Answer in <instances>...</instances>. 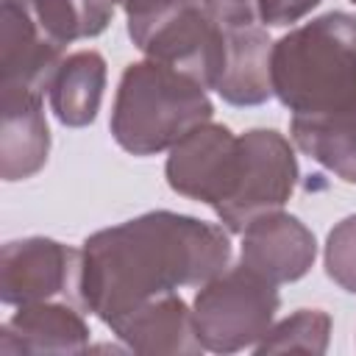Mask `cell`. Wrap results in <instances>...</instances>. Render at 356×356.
<instances>
[{"label": "cell", "mask_w": 356, "mask_h": 356, "mask_svg": "<svg viewBox=\"0 0 356 356\" xmlns=\"http://www.w3.org/2000/svg\"><path fill=\"white\" fill-rule=\"evenodd\" d=\"M331 317L320 309H300L275 328L264 334L256 345V353H281V350H303V353H323L328 348Z\"/></svg>", "instance_id": "18"}, {"label": "cell", "mask_w": 356, "mask_h": 356, "mask_svg": "<svg viewBox=\"0 0 356 356\" xmlns=\"http://www.w3.org/2000/svg\"><path fill=\"white\" fill-rule=\"evenodd\" d=\"M81 250L53 239H17L0 256V298L8 306L42 303L58 295H78Z\"/></svg>", "instance_id": "7"}, {"label": "cell", "mask_w": 356, "mask_h": 356, "mask_svg": "<svg viewBox=\"0 0 356 356\" xmlns=\"http://www.w3.org/2000/svg\"><path fill=\"white\" fill-rule=\"evenodd\" d=\"M273 92L292 117H314L356 103V17L328 11L273 44Z\"/></svg>", "instance_id": "2"}, {"label": "cell", "mask_w": 356, "mask_h": 356, "mask_svg": "<svg viewBox=\"0 0 356 356\" xmlns=\"http://www.w3.org/2000/svg\"><path fill=\"white\" fill-rule=\"evenodd\" d=\"M39 28L58 44L67 47L75 39L97 36L111 22V0H25Z\"/></svg>", "instance_id": "17"}, {"label": "cell", "mask_w": 356, "mask_h": 356, "mask_svg": "<svg viewBox=\"0 0 356 356\" xmlns=\"http://www.w3.org/2000/svg\"><path fill=\"white\" fill-rule=\"evenodd\" d=\"M236 147L239 136H234L225 125H214L211 120L197 125L170 147L167 184L178 195L203 200L217 211L234 184Z\"/></svg>", "instance_id": "8"}, {"label": "cell", "mask_w": 356, "mask_h": 356, "mask_svg": "<svg viewBox=\"0 0 356 356\" xmlns=\"http://www.w3.org/2000/svg\"><path fill=\"white\" fill-rule=\"evenodd\" d=\"M298 178V161L289 142L270 128H253L239 136L234 184L217 217L236 234H242L256 217L278 211Z\"/></svg>", "instance_id": "5"}, {"label": "cell", "mask_w": 356, "mask_h": 356, "mask_svg": "<svg viewBox=\"0 0 356 356\" xmlns=\"http://www.w3.org/2000/svg\"><path fill=\"white\" fill-rule=\"evenodd\" d=\"M61 53L64 47L39 28L25 0H3V92H28L42 97L64 61Z\"/></svg>", "instance_id": "9"}, {"label": "cell", "mask_w": 356, "mask_h": 356, "mask_svg": "<svg viewBox=\"0 0 356 356\" xmlns=\"http://www.w3.org/2000/svg\"><path fill=\"white\" fill-rule=\"evenodd\" d=\"M206 11L222 25H250V22H259V14H256V0H203Z\"/></svg>", "instance_id": "21"}, {"label": "cell", "mask_w": 356, "mask_h": 356, "mask_svg": "<svg viewBox=\"0 0 356 356\" xmlns=\"http://www.w3.org/2000/svg\"><path fill=\"white\" fill-rule=\"evenodd\" d=\"M325 270L348 292H356V214L337 222L325 242Z\"/></svg>", "instance_id": "19"}, {"label": "cell", "mask_w": 356, "mask_h": 356, "mask_svg": "<svg viewBox=\"0 0 356 356\" xmlns=\"http://www.w3.org/2000/svg\"><path fill=\"white\" fill-rule=\"evenodd\" d=\"M111 3H120L128 14V28L134 25H142L159 14H164L167 8H172L178 0H111Z\"/></svg>", "instance_id": "22"}, {"label": "cell", "mask_w": 356, "mask_h": 356, "mask_svg": "<svg viewBox=\"0 0 356 356\" xmlns=\"http://www.w3.org/2000/svg\"><path fill=\"white\" fill-rule=\"evenodd\" d=\"M320 0H256L259 22L264 25H289L309 14Z\"/></svg>", "instance_id": "20"}, {"label": "cell", "mask_w": 356, "mask_h": 356, "mask_svg": "<svg viewBox=\"0 0 356 356\" xmlns=\"http://www.w3.org/2000/svg\"><path fill=\"white\" fill-rule=\"evenodd\" d=\"M231 259L220 225L150 211L92 234L81 248L78 298L108 328L136 306L178 286H203Z\"/></svg>", "instance_id": "1"}, {"label": "cell", "mask_w": 356, "mask_h": 356, "mask_svg": "<svg viewBox=\"0 0 356 356\" xmlns=\"http://www.w3.org/2000/svg\"><path fill=\"white\" fill-rule=\"evenodd\" d=\"M111 331L136 353H197L203 350L192 312L186 303L170 292L161 298H153L125 317H120Z\"/></svg>", "instance_id": "12"}, {"label": "cell", "mask_w": 356, "mask_h": 356, "mask_svg": "<svg viewBox=\"0 0 356 356\" xmlns=\"http://www.w3.org/2000/svg\"><path fill=\"white\" fill-rule=\"evenodd\" d=\"M89 328L67 303H25L0 328V356L17 353H81Z\"/></svg>", "instance_id": "11"}, {"label": "cell", "mask_w": 356, "mask_h": 356, "mask_svg": "<svg viewBox=\"0 0 356 356\" xmlns=\"http://www.w3.org/2000/svg\"><path fill=\"white\" fill-rule=\"evenodd\" d=\"M292 139L306 156L356 184V103L328 114L292 117Z\"/></svg>", "instance_id": "15"}, {"label": "cell", "mask_w": 356, "mask_h": 356, "mask_svg": "<svg viewBox=\"0 0 356 356\" xmlns=\"http://www.w3.org/2000/svg\"><path fill=\"white\" fill-rule=\"evenodd\" d=\"M350 3H356V0H350Z\"/></svg>", "instance_id": "23"}, {"label": "cell", "mask_w": 356, "mask_h": 356, "mask_svg": "<svg viewBox=\"0 0 356 356\" xmlns=\"http://www.w3.org/2000/svg\"><path fill=\"white\" fill-rule=\"evenodd\" d=\"M317 245L314 234L292 214L270 211L242 231V264L273 284L298 281L309 273Z\"/></svg>", "instance_id": "10"}, {"label": "cell", "mask_w": 356, "mask_h": 356, "mask_svg": "<svg viewBox=\"0 0 356 356\" xmlns=\"http://www.w3.org/2000/svg\"><path fill=\"white\" fill-rule=\"evenodd\" d=\"M225 33V64L217 83L222 100L234 106H256L273 95L270 56L273 42L264 28L250 25H228Z\"/></svg>", "instance_id": "13"}, {"label": "cell", "mask_w": 356, "mask_h": 356, "mask_svg": "<svg viewBox=\"0 0 356 356\" xmlns=\"http://www.w3.org/2000/svg\"><path fill=\"white\" fill-rule=\"evenodd\" d=\"M278 312L275 284L245 264L217 273L195 298L192 320L206 350L234 353L259 345Z\"/></svg>", "instance_id": "4"}, {"label": "cell", "mask_w": 356, "mask_h": 356, "mask_svg": "<svg viewBox=\"0 0 356 356\" xmlns=\"http://www.w3.org/2000/svg\"><path fill=\"white\" fill-rule=\"evenodd\" d=\"M50 134L42 114V97L28 92H3V178L19 181L42 170L47 161Z\"/></svg>", "instance_id": "14"}, {"label": "cell", "mask_w": 356, "mask_h": 356, "mask_svg": "<svg viewBox=\"0 0 356 356\" xmlns=\"http://www.w3.org/2000/svg\"><path fill=\"white\" fill-rule=\"evenodd\" d=\"M128 33L147 58L186 72L206 89H217L225 64V33L203 0H178L164 14L128 28Z\"/></svg>", "instance_id": "6"}, {"label": "cell", "mask_w": 356, "mask_h": 356, "mask_svg": "<svg viewBox=\"0 0 356 356\" xmlns=\"http://www.w3.org/2000/svg\"><path fill=\"white\" fill-rule=\"evenodd\" d=\"M106 86V61L95 50L72 53L50 81V106L64 125H89L100 108Z\"/></svg>", "instance_id": "16"}, {"label": "cell", "mask_w": 356, "mask_h": 356, "mask_svg": "<svg viewBox=\"0 0 356 356\" xmlns=\"http://www.w3.org/2000/svg\"><path fill=\"white\" fill-rule=\"evenodd\" d=\"M214 114L206 86L186 72L161 64H131L114 97L111 134L117 145L134 156H150L172 147L189 131L209 122Z\"/></svg>", "instance_id": "3"}]
</instances>
